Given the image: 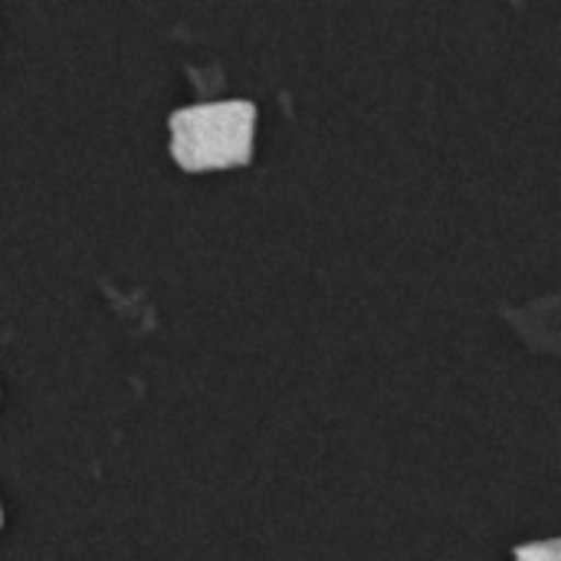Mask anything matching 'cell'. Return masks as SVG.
Masks as SVG:
<instances>
[{
    "label": "cell",
    "mask_w": 561,
    "mask_h": 561,
    "mask_svg": "<svg viewBox=\"0 0 561 561\" xmlns=\"http://www.w3.org/2000/svg\"><path fill=\"white\" fill-rule=\"evenodd\" d=\"M260 108L250 99L194 102L168 115V154L187 174L250 168L256 158Z\"/></svg>",
    "instance_id": "cell-1"
},
{
    "label": "cell",
    "mask_w": 561,
    "mask_h": 561,
    "mask_svg": "<svg viewBox=\"0 0 561 561\" xmlns=\"http://www.w3.org/2000/svg\"><path fill=\"white\" fill-rule=\"evenodd\" d=\"M0 394H3V391H0Z\"/></svg>",
    "instance_id": "cell-4"
},
{
    "label": "cell",
    "mask_w": 561,
    "mask_h": 561,
    "mask_svg": "<svg viewBox=\"0 0 561 561\" xmlns=\"http://www.w3.org/2000/svg\"><path fill=\"white\" fill-rule=\"evenodd\" d=\"M0 529H3V503H0Z\"/></svg>",
    "instance_id": "cell-3"
},
{
    "label": "cell",
    "mask_w": 561,
    "mask_h": 561,
    "mask_svg": "<svg viewBox=\"0 0 561 561\" xmlns=\"http://www.w3.org/2000/svg\"><path fill=\"white\" fill-rule=\"evenodd\" d=\"M513 561H561V542L559 539L523 542L513 549Z\"/></svg>",
    "instance_id": "cell-2"
}]
</instances>
